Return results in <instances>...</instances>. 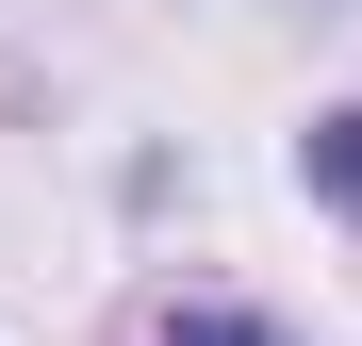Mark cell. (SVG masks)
Returning a JSON list of instances; mask_svg holds the SVG:
<instances>
[{
	"label": "cell",
	"mask_w": 362,
	"mask_h": 346,
	"mask_svg": "<svg viewBox=\"0 0 362 346\" xmlns=\"http://www.w3.org/2000/svg\"><path fill=\"white\" fill-rule=\"evenodd\" d=\"M313 165H329V198H362V115H329V132H313Z\"/></svg>",
	"instance_id": "obj_1"
},
{
	"label": "cell",
	"mask_w": 362,
	"mask_h": 346,
	"mask_svg": "<svg viewBox=\"0 0 362 346\" xmlns=\"http://www.w3.org/2000/svg\"><path fill=\"white\" fill-rule=\"evenodd\" d=\"M181 346H280L264 313H181Z\"/></svg>",
	"instance_id": "obj_2"
}]
</instances>
